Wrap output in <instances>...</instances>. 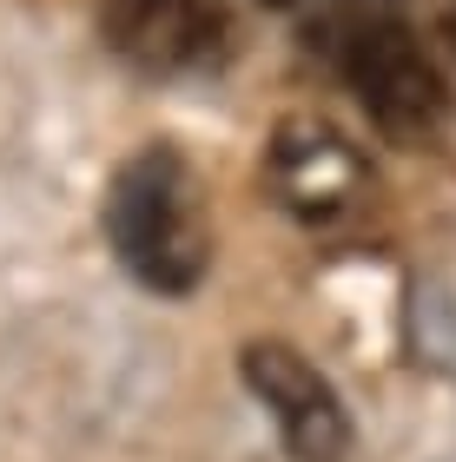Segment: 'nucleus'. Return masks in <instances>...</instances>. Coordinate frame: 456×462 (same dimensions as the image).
I'll use <instances>...</instances> for the list:
<instances>
[{"mask_svg":"<svg viewBox=\"0 0 456 462\" xmlns=\"http://www.w3.org/2000/svg\"><path fill=\"white\" fill-rule=\"evenodd\" d=\"M238 376L265 403V416L278 423V443L292 449V462H344L350 456V410H344L338 383L304 350L258 337L238 350Z\"/></svg>","mask_w":456,"mask_h":462,"instance_id":"20e7f679","label":"nucleus"},{"mask_svg":"<svg viewBox=\"0 0 456 462\" xmlns=\"http://www.w3.org/2000/svg\"><path fill=\"white\" fill-rule=\"evenodd\" d=\"M265 7H298V0H265Z\"/></svg>","mask_w":456,"mask_h":462,"instance_id":"423d86ee","label":"nucleus"},{"mask_svg":"<svg viewBox=\"0 0 456 462\" xmlns=\"http://www.w3.org/2000/svg\"><path fill=\"white\" fill-rule=\"evenodd\" d=\"M265 192L298 225H338L370 192V159L324 113H292L265 139Z\"/></svg>","mask_w":456,"mask_h":462,"instance_id":"7ed1b4c3","label":"nucleus"},{"mask_svg":"<svg viewBox=\"0 0 456 462\" xmlns=\"http://www.w3.org/2000/svg\"><path fill=\"white\" fill-rule=\"evenodd\" d=\"M113 258L133 284L159 298H185L212 271V225H205V192L172 145H146L113 172L107 205H99Z\"/></svg>","mask_w":456,"mask_h":462,"instance_id":"f257e3e1","label":"nucleus"},{"mask_svg":"<svg viewBox=\"0 0 456 462\" xmlns=\"http://www.w3.org/2000/svg\"><path fill=\"white\" fill-rule=\"evenodd\" d=\"M311 47L330 60V73L358 93V106L370 113L384 139L397 145H423L443 133L450 119V79L443 67L430 60V47L404 20L390 14H358V7H338L311 27Z\"/></svg>","mask_w":456,"mask_h":462,"instance_id":"f03ea898","label":"nucleus"},{"mask_svg":"<svg viewBox=\"0 0 456 462\" xmlns=\"http://www.w3.org/2000/svg\"><path fill=\"white\" fill-rule=\"evenodd\" d=\"M99 33L153 79L205 73L232 53V20L219 0H99Z\"/></svg>","mask_w":456,"mask_h":462,"instance_id":"39448f33","label":"nucleus"}]
</instances>
